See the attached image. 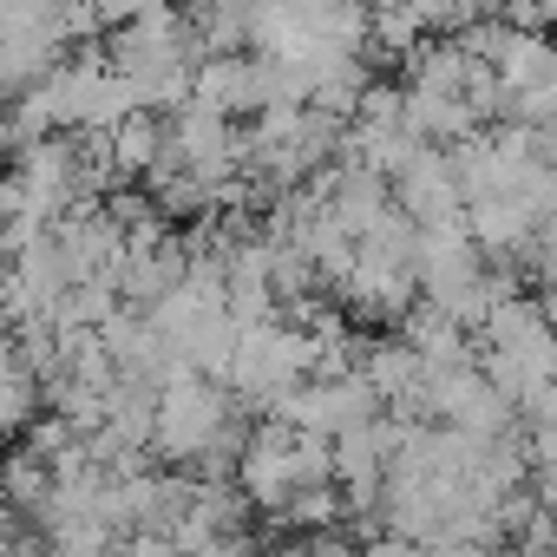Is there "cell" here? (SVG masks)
Wrapping results in <instances>:
<instances>
[{
	"label": "cell",
	"instance_id": "1",
	"mask_svg": "<svg viewBox=\"0 0 557 557\" xmlns=\"http://www.w3.org/2000/svg\"><path fill=\"white\" fill-rule=\"evenodd\" d=\"M236 485H243V498L262 518H283L296 498L335 485V440L302 433V426L269 413V426H256L249 446H243V459H236Z\"/></svg>",
	"mask_w": 557,
	"mask_h": 557
},
{
	"label": "cell",
	"instance_id": "2",
	"mask_svg": "<svg viewBox=\"0 0 557 557\" xmlns=\"http://www.w3.org/2000/svg\"><path fill=\"white\" fill-rule=\"evenodd\" d=\"M249 433L236 426V400L223 381L177 374L158 394V453L177 466H210V459H243Z\"/></svg>",
	"mask_w": 557,
	"mask_h": 557
},
{
	"label": "cell",
	"instance_id": "3",
	"mask_svg": "<svg viewBox=\"0 0 557 557\" xmlns=\"http://www.w3.org/2000/svg\"><path fill=\"white\" fill-rule=\"evenodd\" d=\"M485 374L492 387L511 400V407H531L544 387H557V329L544 315V302H524V296H505L492 315H485Z\"/></svg>",
	"mask_w": 557,
	"mask_h": 557
},
{
	"label": "cell",
	"instance_id": "4",
	"mask_svg": "<svg viewBox=\"0 0 557 557\" xmlns=\"http://www.w3.org/2000/svg\"><path fill=\"white\" fill-rule=\"evenodd\" d=\"M381 413H387V400H381V387L361 368L355 374H315V381H302L283 407H275V420H289L302 433H322V440H342L355 426H374Z\"/></svg>",
	"mask_w": 557,
	"mask_h": 557
},
{
	"label": "cell",
	"instance_id": "5",
	"mask_svg": "<svg viewBox=\"0 0 557 557\" xmlns=\"http://www.w3.org/2000/svg\"><path fill=\"white\" fill-rule=\"evenodd\" d=\"M524 453H531V466L537 459H557V387H544L524 407Z\"/></svg>",
	"mask_w": 557,
	"mask_h": 557
},
{
	"label": "cell",
	"instance_id": "6",
	"mask_svg": "<svg viewBox=\"0 0 557 557\" xmlns=\"http://www.w3.org/2000/svg\"><path fill=\"white\" fill-rule=\"evenodd\" d=\"M531 498H537V511L557 518V459H537L531 466Z\"/></svg>",
	"mask_w": 557,
	"mask_h": 557
},
{
	"label": "cell",
	"instance_id": "7",
	"mask_svg": "<svg viewBox=\"0 0 557 557\" xmlns=\"http://www.w3.org/2000/svg\"><path fill=\"white\" fill-rule=\"evenodd\" d=\"M537 269L557 283V216H544V230H537Z\"/></svg>",
	"mask_w": 557,
	"mask_h": 557
},
{
	"label": "cell",
	"instance_id": "8",
	"mask_svg": "<svg viewBox=\"0 0 557 557\" xmlns=\"http://www.w3.org/2000/svg\"><path fill=\"white\" fill-rule=\"evenodd\" d=\"M256 557H315V544H309V537H283V544H269V550H256Z\"/></svg>",
	"mask_w": 557,
	"mask_h": 557
},
{
	"label": "cell",
	"instance_id": "9",
	"mask_svg": "<svg viewBox=\"0 0 557 557\" xmlns=\"http://www.w3.org/2000/svg\"><path fill=\"white\" fill-rule=\"evenodd\" d=\"M544 315H550V329H557V283H550V296H544Z\"/></svg>",
	"mask_w": 557,
	"mask_h": 557
},
{
	"label": "cell",
	"instance_id": "10",
	"mask_svg": "<svg viewBox=\"0 0 557 557\" xmlns=\"http://www.w3.org/2000/svg\"><path fill=\"white\" fill-rule=\"evenodd\" d=\"M420 557H426V550H420Z\"/></svg>",
	"mask_w": 557,
	"mask_h": 557
}]
</instances>
